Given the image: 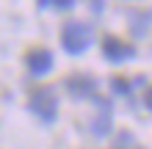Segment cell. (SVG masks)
I'll list each match as a JSON object with an SVG mask.
<instances>
[{
	"instance_id": "6",
	"label": "cell",
	"mask_w": 152,
	"mask_h": 149,
	"mask_svg": "<svg viewBox=\"0 0 152 149\" xmlns=\"http://www.w3.org/2000/svg\"><path fill=\"white\" fill-rule=\"evenodd\" d=\"M94 105H97V116H94V135H105L111 130V102L102 100V97H94Z\"/></svg>"
},
{
	"instance_id": "4",
	"label": "cell",
	"mask_w": 152,
	"mask_h": 149,
	"mask_svg": "<svg viewBox=\"0 0 152 149\" xmlns=\"http://www.w3.org/2000/svg\"><path fill=\"white\" fill-rule=\"evenodd\" d=\"M25 58H28V69H31L36 77L47 75L50 69H53V52H50V50H44V47H33Z\"/></svg>"
},
{
	"instance_id": "2",
	"label": "cell",
	"mask_w": 152,
	"mask_h": 149,
	"mask_svg": "<svg viewBox=\"0 0 152 149\" xmlns=\"http://www.w3.org/2000/svg\"><path fill=\"white\" fill-rule=\"evenodd\" d=\"M31 110L36 113V116L44 121V124H53L56 121V113H58V100H56V89H50V86H42L31 94Z\"/></svg>"
},
{
	"instance_id": "5",
	"label": "cell",
	"mask_w": 152,
	"mask_h": 149,
	"mask_svg": "<svg viewBox=\"0 0 152 149\" xmlns=\"http://www.w3.org/2000/svg\"><path fill=\"white\" fill-rule=\"evenodd\" d=\"M97 89V80L91 75H69L66 77V91L72 94V97H91Z\"/></svg>"
},
{
	"instance_id": "9",
	"label": "cell",
	"mask_w": 152,
	"mask_h": 149,
	"mask_svg": "<svg viewBox=\"0 0 152 149\" xmlns=\"http://www.w3.org/2000/svg\"><path fill=\"white\" fill-rule=\"evenodd\" d=\"M144 105L152 110V86H149V89H147V94H144Z\"/></svg>"
},
{
	"instance_id": "8",
	"label": "cell",
	"mask_w": 152,
	"mask_h": 149,
	"mask_svg": "<svg viewBox=\"0 0 152 149\" xmlns=\"http://www.w3.org/2000/svg\"><path fill=\"white\" fill-rule=\"evenodd\" d=\"M111 86H113V91H119V94H127V97H130V91H133V83H130V80H124L122 75H116L113 80H111Z\"/></svg>"
},
{
	"instance_id": "3",
	"label": "cell",
	"mask_w": 152,
	"mask_h": 149,
	"mask_svg": "<svg viewBox=\"0 0 152 149\" xmlns=\"http://www.w3.org/2000/svg\"><path fill=\"white\" fill-rule=\"evenodd\" d=\"M102 55L105 61H111V64H122V61H130L133 55H136V47L130 44V41H122L116 36H105L102 39Z\"/></svg>"
},
{
	"instance_id": "1",
	"label": "cell",
	"mask_w": 152,
	"mask_h": 149,
	"mask_svg": "<svg viewBox=\"0 0 152 149\" xmlns=\"http://www.w3.org/2000/svg\"><path fill=\"white\" fill-rule=\"evenodd\" d=\"M61 44H64V50L69 52V55H80V52H86L88 47H91V31H88V25L83 22H66L64 31H61Z\"/></svg>"
},
{
	"instance_id": "7",
	"label": "cell",
	"mask_w": 152,
	"mask_h": 149,
	"mask_svg": "<svg viewBox=\"0 0 152 149\" xmlns=\"http://www.w3.org/2000/svg\"><path fill=\"white\" fill-rule=\"evenodd\" d=\"M111 149H144V146L136 141V135H133L130 130H122V133L116 135V141H113Z\"/></svg>"
}]
</instances>
